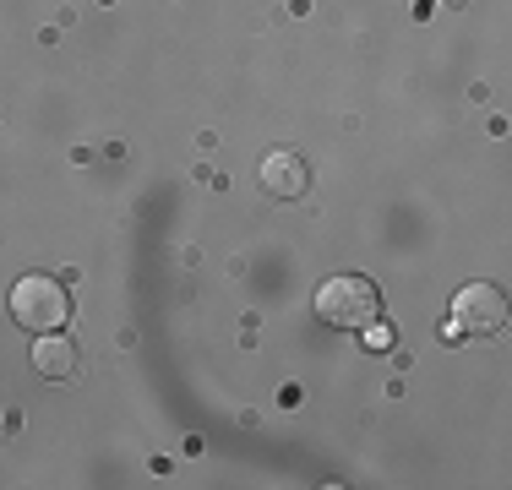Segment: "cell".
I'll return each mask as SVG.
<instances>
[{"instance_id":"cell-5","label":"cell","mask_w":512,"mask_h":490,"mask_svg":"<svg viewBox=\"0 0 512 490\" xmlns=\"http://www.w3.org/2000/svg\"><path fill=\"white\" fill-rule=\"evenodd\" d=\"M33 371L44 382H71L77 376V343H66L60 333H39V343H33Z\"/></svg>"},{"instance_id":"cell-2","label":"cell","mask_w":512,"mask_h":490,"mask_svg":"<svg viewBox=\"0 0 512 490\" xmlns=\"http://www.w3.org/2000/svg\"><path fill=\"white\" fill-rule=\"evenodd\" d=\"M11 322L22 327V333H60L71 316V300H66V284L50 273H22L17 284H11Z\"/></svg>"},{"instance_id":"cell-1","label":"cell","mask_w":512,"mask_h":490,"mask_svg":"<svg viewBox=\"0 0 512 490\" xmlns=\"http://www.w3.org/2000/svg\"><path fill=\"white\" fill-rule=\"evenodd\" d=\"M311 305L327 327H338V333H365V327L382 316V289L365 273H333V278H322V289H316Z\"/></svg>"},{"instance_id":"cell-4","label":"cell","mask_w":512,"mask_h":490,"mask_svg":"<svg viewBox=\"0 0 512 490\" xmlns=\"http://www.w3.org/2000/svg\"><path fill=\"white\" fill-rule=\"evenodd\" d=\"M256 180H262V191L273 196V202H300V196L311 191V164L295 147H273V153H262Z\"/></svg>"},{"instance_id":"cell-6","label":"cell","mask_w":512,"mask_h":490,"mask_svg":"<svg viewBox=\"0 0 512 490\" xmlns=\"http://www.w3.org/2000/svg\"><path fill=\"white\" fill-rule=\"evenodd\" d=\"M365 343H371L376 354H382V349H393V327H382V316H376V322L365 327Z\"/></svg>"},{"instance_id":"cell-3","label":"cell","mask_w":512,"mask_h":490,"mask_svg":"<svg viewBox=\"0 0 512 490\" xmlns=\"http://www.w3.org/2000/svg\"><path fill=\"white\" fill-rule=\"evenodd\" d=\"M507 322V294L496 284H463L453 294V327L447 333L463 338V333H496Z\"/></svg>"}]
</instances>
